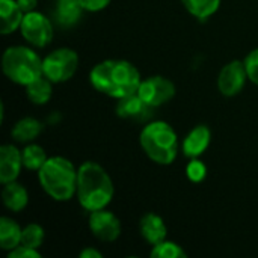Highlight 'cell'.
I'll return each mask as SVG.
<instances>
[{
  "instance_id": "cell-7",
  "label": "cell",
  "mask_w": 258,
  "mask_h": 258,
  "mask_svg": "<svg viewBox=\"0 0 258 258\" xmlns=\"http://www.w3.org/2000/svg\"><path fill=\"white\" fill-rule=\"evenodd\" d=\"M23 38L33 47H45L53 39V24L41 12L32 11L24 14L23 23L20 26Z\"/></svg>"
},
{
  "instance_id": "cell-9",
  "label": "cell",
  "mask_w": 258,
  "mask_h": 258,
  "mask_svg": "<svg viewBox=\"0 0 258 258\" xmlns=\"http://www.w3.org/2000/svg\"><path fill=\"white\" fill-rule=\"evenodd\" d=\"M246 80L249 79L245 62L236 59L224 65L221 70L218 77V89L225 97H234L245 88Z\"/></svg>"
},
{
  "instance_id": "cell-2",
  "label": "cell",
  "mask_w": 258,
  "mask_h": 258,
  "mask_svg": "<svg viewBox=\"0 0 258 258\" xmlns=\"http://www.w3.org/2000/svg\"><path fill=\"white\" fill-rule=\"evenodd\" d=\"M113 183L103 166L85 162L77 171V198L88 212L106 209L113 198Z\"/></svg>"
},
{
  "instance_id": "cell-1",
  "label": "cell",
  "mask_w": 258,
  "mask_h": 258,
  "mask_svg": "<svg viewBox=\"0 0 258 258\" xmlns=\"http://www.w3.org/2000/svg\"><path fill=\"white\" fill-rule=\"evenodd\" d=\"M89 80L94 89L116 100L136 94L142 83L139 70L124 59H107L97 63L91 70Z\"/></svg>"
},
{
  "instance_id": "cell-15",
  "label": "cell",
  "mask_w": 258,
  "mask_h": 258,
  "mask_svg": "<svg viewBox=\"0 0 258 258\" xmlns=\"http://www.w3.org/2000/svg\"><path fill=\"white\" fill-rule=\"evenodd\" d=\"M24 18V12L20 8L17 0H0V32L3 35H9L20 29Z\"/></svg>"
},
{
  "instance_id": "cell-12",
  "label": "cell",
  "mask_w": 258,
  "mask_h": 258,
  "mask_svg": "<svg viewBox=\"0 0 258 258\" xmlns=\"http://www.w3.org/2000/svg\"><path fill=\"white\" fill-rule=\"evenodd\" d=\"M23 166L21 151L14 145H2L0 148V181L2 184L15 181Z\"/></svg>"
},
{
  "instance_id": "cell-19",
  "label": "cell",
  "mask_w": 258,
  "mask_h": 258,
  "mask_svg": "<svg viewBox=\"0 0 258 258\" xmlns=\"http://www.w3.org/2000/svg\"><path fill=\"white\" fill-rule=\"evenodd\" d=\"M42 128H44V125L41 121L30 118V116L21 118L20 121L15 122V125L12 128V138L17 142L27 144V142H32L33 139H36L41 135Z\"/></svg>"
},
{
  "instance_id": "cell-23",
  "label": "cell",
  "mask_w": 258,
  "mask_h": 258,
  "mask_svg": "<svg viewBox=\"0 0 258 258\" xmlns=\"http://www.w3.org/2000/svg\"><path fill=\"white\" fill-rule=\"evenodd\" d=\"M44 237H45V233H44V228L38 224H29L23 228V233H21V243L20 245H24V246H29V248H33V249H38L42 242H44Z\"/></svg>"
},
{
  "instance_id": "cell-21",
  "label": "cell",
  "mask_w": 258,
  "mask_h": 258,
  "mask_svg": "<svg viewBox=\"0 0 258 258\" xmlns=\"http://www.w3.org/2000/svg\"><path fill=\"white\" fill-rule=\"evenodd\" d=\"M181 3L186 11L200 21L210 18L221 6V0H181Z\"/></svg>"
},
{
  "instance_id": "cell-4",
  "label": "cell",
  "mask_w": 258,
  "mask_h": 258,
  "mask_svg": "<svg viewBox=\"0 0 258 258\" xmlns=\"http://www.w3.org/2000/svg\"><path fill=\"white\" fill-rule=\"evenodd\" d=\"M141 147L159 165H171L178 156V136L165 121L148 122L141 132Z\"/></svg>"
},
{
  "instance_id": "cell-6",
  "label": "cell",
  "mask_w": 258,
  "mask_h": 258,
  "mask_svg": "<svg viewBox=\"0 0 258 258\" xmlns=\"http://www.w3.org/2000/svg\"><path fill=\"white\" fill-rule=\"evenodd\" d=\"M79 68V56L73 48L60 47L42 59L44 76L53 83L70 80Z\"/></svg>"
},
{
  "instance_id": "cell-3",
  "label": "cell",
  "mask_w": 258,
  "mask_h": 258,
  "mask_svg": "<svg viewBox=\"0 0 258 258\" xmlns=\"http://www.w3.org/2000/svg\"><path fill=\"white\" fill-rule=\"evenodd\" d=\"M77 171L73 162L62 156L48 157L38 171V178L48 197L54 201H70L77 190Z\"/></svg>"
},
{
  "instance_id": "cell-17",
  "label": "cell",
  "mask_w": 258,
  "mask_h": 258,
  "mask_svg": "<svg viewBox=\"0 0 258 258\" xmlns=\"http://www.w3.org/2000/svg\"><path fill=\"white\" fill-rule=\"evenodd\" d=\"M83 6L79 0H56L54 15L60 26L71 27L74 26L82 17Z\"/></svg>"
},
{
  "instance_id": "cell-25",
  "label": "cell",
  "mask_w": 258,
  "mask_h": 258,
  "mask_svg": "<svg viewBox=\"0 0 258 258\" xmlns=\"http://www.w3.org/2000/svg\"><path fill=\"white\" fill-rule=\"evenodd\" d=\"M186 175H187V178H189L190 181L200 183V181H203V180L206 178V175H207V168H206V165H204L201 160L192 159V160L189 162V165L186 166Z\"/></svg>"
},
{
  "instance_id": "cell-16",
  "label": "cell",
  "mask_w": 258,
  "mask_h": 258,
  "mask_svg": "<svg viewBox=\"0 0 258 258\" xmlns=\"http://www.w3.org/2000/svg\"><path fill=\"white\" fill-rule=\"evenodd\" d=\"M3 186L5 187L2 190V200L5 206L12 212H21L29 203V194L26 187L17 181L6 183Z\"/></svg>"
},
{
  "instance_id": "cell-14",
  "label": "cell",
  "mask_w": 258,
  "mask_h": 258,
  "mask_svg": "<svg viewBox=\"0 0 258 258\" xmlns=\"http://www.w3.org/2000/svg\"><path fill=\"white\" fill-rule=\"evenodd\" d=\"M139 228H141L142 237L153 246L163 242V240H166L168 228H166L163 219L156 213H147L141 219Z\"/></svg>"
},
{
  "instance_id": "cell-27",
  "label": "cell",
  "mask_w": 258,
  "mask_h": 258,
  "mask_svg": "<svg viewBox=\"0 0 258 258\" xmlns=\"http://www.w3.org/2000/svg\"><path fill=\"white\" fill-rule=\"evenodd\" d=\"M9 258H41V254L38 252V249L18 245L17 248L9 251Z\"/></svg>"
},
{
  "instance_id": "cell-18",
  "label": "cell",
  "mask_w": 258,
  "mask_h": 258,
  "mask_svg": "<svg viewBox=\"0 0 258 258\" xmlns=\"http://www.w3.org/2000/svg\"><path fill=\"white\" fill-rule=\"evenodd\" d=\"M21 233L23 228L11 219V218H0V246L3 251H12L21 243Z\"/></svg>"
},
{
  "instance_id": "cell-8",
  "label": "cell",
  "mask_w": 258,
  "mask_h": 258,
  "mask_svg": "<svg viewBox=\"0 0 258 258\" xmlns=\"http://www.w3.org/2000/svg\"><path fill=\"white\" fill-rule=\"evenodd\" d=\"M138 94L150 106L159 107L174 98L175 85L163 76H153V77L142 80L138 89Z\"/></svg>"
},
{
  "instance_id": "cell-30",
  "label": "cell",
  "mask_w": 258,
  "mask_h": 258,
  "mask_svg": "<svg viewBox=\"0 0 258 258\" xmlns=\"http://www.w3.org/2000/svg\"><path fill=\"white\" fill-rule=\"evenodd\" d=\"M101 257H103V254H101L100 251L94 249V248H86V249H83V251L80 252V258H101Z\"/></svg>"
},
{
  "instance_id": "cell-26",
  "label": "cell",
  "mask_w": 258,
  "mask_h": 258,
  "mask_svg": "<svg viewBox=\"0 0 258 258\" xmlns=\"http://www.w3.org/2000/svg\"><path fill=\"white\" fill-rule=\"evenodd\" d=\"M245 67H246V73H248V79L258 86V48L252 50L251 53H248V56L245 57Z\"/></svg>"
},
{
  "instance_id": "cell-24",
  "label": "cell",
  "mask_w": 258,
  "mask_h": 258,
  "mask_svg": "<svg viewBox=\"0 0 258 258\" xmlns=\"http://www.w3.org/2000/svg\"><path fill=\"white\" fill-rule=\"evenodd\" d=\"M151 257L153 258H186L187 254L184 252V249L174 243V242H168V240H163L157 245L153 246V251H151Z\"/></svg>"
},
{
  "instance_id": "cell-10",
  "label": "cell",
  "mask_w": 258,
  "mask_h": 258,
  "mask_svg": "<svg viewBox=\"0 0 258 258\" xmlns=\"http://www.w3.org/2000/svg\"><path fill=\"white\" fill-rule=\"evenodd\" d=\"M89 228L94 237L101 242H115L121 234L119 219L112 212H107L104 209L91 212Z\"/></svg>"
},
{
  "instance_id": "cell-22",
  "label": "cell",
  "mask_w": 258,
  "mask_h": 258,
  "mask_svg": "<svg viewBox=\"0 0 258 258\" xmlns=\"http://www.w3.org/2000/svg\"><path fill=\"white\" fill-rule=\"evenodd\" d=\"M21 157H23V166L29 171H39L48 159L44 148L36 144L27 145L21 151Z\"/></svg>"
},
{
  "instance_id": "cell-13",
  "label": "cell",
  "mask_w": 258,
  "mask_h": 258,
  "mask_svg": "<svg viewBox=\"0 0 258 258\" xmlns=\"http://www.w3.org/2000/svg\"><path fill=\"white\" fill-rule=\"evenodd\" d=\"M212 141V132L207 125H198L194 130L189 132V135L184 138L181 150L183 154L189 159H198L210 145Z\"/></svg>"
},
{
  "instance_id": "cell-29",
  "label": "cell",
  "mask_w": 258,
  "mask_h": 258,
  "mask_svg": "<svg viewBox=\"0 0 258 258\" xmlns=\"http://www.w3.org/2000/svg\"><path fill=\"white\" fill-rule=\"evenodd\" d=\"M17 2H18V5H20V8L23 9L24 14L35 11V8L38 5V0H17Z\"/></svg>"
},
{
  "instance_id": "cell-20",
  "label": "cell",
  "mask_w": 258,
  "mask_h": 258,
  "mask_svg": "<svg viewBox=\"0 0 258 258\" xmlns=\"http://www.w3.org/2000/svg\"><path fill=\"white\" fill-rule=\"evenodd\" d=\"M51 80H48L45 76L38 77L36 80L30 82L26 86V94L27 98L33 103V104H45L53 94V88H51Z\"/></svg>"
},
{
  "instance_id": "cell-11",
  "label": "cell",
  "mask_w": 258,
  "mask_h": 258,
  "mask_svg": "<svg viewBox=\"0 0 258 258\" xmlns=\"http://www.w3.org/2000/svg\"><path fill=\"white\" fill-rule=\"evenodd\" d=\"M154 109L156 107H153L147 101H144L138 92L127 95L124 98H119L116 103L118 116L125 118V119H132L136 122H147L153 116Z\"/></svg>"
},
{
  "instance_id": "cell-28",
  "label": "cell",
  "mask_w": 258,
  "mask_h": 258,
  "mask_svg": "<svg viewBox=\"0 0 258 258\" xmlns=\"http://www.w3.org/2000/svg\"><path fill=\"white\" fill-rule=\"evenodd\" d=\"M79 2L83 6V9L89 11V12L101 11V9H104L110 3V0H79Z\"/></svg>"
},
{
  "instance_id": "cell-5",
  "label": "cell",
  "mask_w": 258,
  "mask_h": 258,
  "mask_svg": "<svg viewBox=\"0 0 258 258\" xmlns=\"http://www.w3.org/2000/svg\"><path fill=\"white\" fill-rule=\"evenodd\" d=\"M2 68L9 80L23 86L44 76L42 59L32 48L24 45L8 47L2 57Z\"/></svg>"
}]
</instances>
